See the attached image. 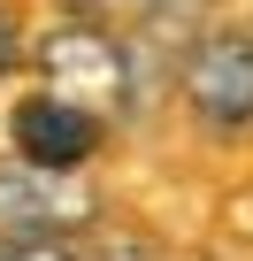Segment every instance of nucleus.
Listing matches in <instances>:
<instances>
[{"instance_id":"5","label":"nucleus","mask_w":253,"mask_h":261,"mask_svg":"<svg viewBox=\"0 0 253 261\" xmlns=\"http://www.w3.org/2000/svg\"><path fill=\"white\" fill-rule=\"evenodd\" d=\"M0 261H77L62 238H16V246H0Z\"/></svg>"},{"instance_id":"7","label":"nucleus","mask_w":253,"mask_h":261,"mask_svg":"<svg viewBox=\"0 0 253 261\" xmlns=\"http://www.w3.org/2000/svg\"><path fill=\"white\" fill-rule=\"evenodd\" d=\"M62 8H77V16H92V8H107V0H62Z\"/></svg>"},{"instance_id":"8","label":"nucleus","mask_w":253,"mask_h":261,"mask_svg":"<svg viewBox=\"0 0 253 261\" xmlns=\"http://www.w3.org/2000/svg\"><path fill=\"white\" fill-rule=\"evenodd\" d=\"M169 8H200V0H169Z\"/></svg>"},{"instance_id":"2","label":"nucleus","mask_w":253,"mask_h":261,"mask_svg":"<svg viewBox=\"0 0 253 261\" xmlns=\"http://www.w3.org/2000/svg\"><path fill=\"white\" fill-rule=\"evenodd\" d=\"M92 207L62 169H31V162H0V246L16 238H62L77 230Z\"/></svg>"},{"instance_id":"6","label":"nucleus","mask_w":253,"mask_h":261,"mask_svg":"<svg viewBox=\"0 0 253 261\" xmlns=\"http://www.w3.org/2000/svg\"><path fill=\"white\" fill-rule=\"evenodd\" d=\"M8 62H16V31L0 23V69H8Z\"/></svg>"},{"instance_id":"3","label":"nucleus","mask_w":253,"mask_h":261,"mask_svg":"<svg viewBox=\"0 0 253 261\" xmlns=\"http://www.w3.org/2000/svg\"><path fill=\"white\" fill-rule=\"evenodd\" d=\"M184 92H192L200 123L245 130V123H253V39H245V31L200 39V54H192V69H184Z\"/></svg>"},{"instance_id":"4","label":"nucleus","mask_w":253,"mask_h":261,"mask_svg":"<svg viewBox=\"0 0 253 261\" xmlns=\"http://www.w3.org/2000/svg\"><path fill=\"white\" fill-rule=\"evenodd\" d=\"M8 139H16V162H31V169H77V162H92V146H100V123H92L85 108L54 100V92H31V100H16V115H8Z\"/></svg>"},{"instance_id":"1","label":"nucleus","mask_w":253,"mask_h":261,"mask_svg":"<svg viewBox=\"0 0 253 261\" xmlns=\"http://www.w3.org/2000/svg\"><path fill=\"white\" fill-rule=\"evenodd\" d=\"M46 77H54V100H69V108H85L92 123H107L115 108H123V54L107 46V31H92V23H69V31H54L46 39Z\"/></svg>"}]
</instances>
